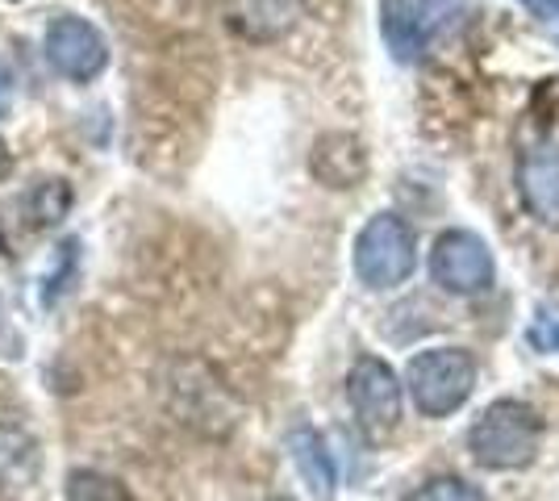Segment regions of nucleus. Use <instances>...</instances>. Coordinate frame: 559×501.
<instances>
[{"label":"nucleus","instance_id":"obj_1","mask_svg":"<svg viewBox=\"0 0 559 501\" xmlns=\"http://www.w3.org/2000/svg\"><path fill=\"white\" fill-rule=\"evenodd\" d=\"M543 418L522 397H497L467 427V455L485 473H526L543 452Z\"/></svg>","mask_w":559,"mask_h":501},{"label":"nucleus","instance_id":"obj_2","mask_svg":"<svg viewBox=\"0 0 559 501\" xmlns=\"http://www.w3.org/2000/svg\"><path fill=\"white\" fill-rule=\"evenodd\" d=\"M476 356L467 347H426L405 363L401 389L421 418H451L476 393Z\"/></svg>","mask_w":559,"mask_h":501},{"label":"nucleus","instance_id":"obj_3","mask_svg":"<svg viewBox=\"0 0 559 501\" xmlns=\"http://www.w3.org/2000/svg\"><path fill=\"white\" fill-rule=\"evenodd\" d=\"M350 263H355V276L359 285H368L372 293H393L401 288L414 267H418V235L414 226L405 222L393 210H380L364 222V230L355 235V251H350Z\"/></svg>","mask_w":559,"mask_h":501},{"label":"nucleus","instance_id":"obj_4","mask_svg":"<svg viewBox=\"0 0 559 501\" xmlns=\"http://www.w3.org/2000/svg\"><path fill=\"white\" fill-rule=\"evenodd\" d=\"M347 406L359 434L372 448L389 443L401 427V414H405V389H401L393 363H384L380 356L355 359L347 372Z\"/></svg>","mask_w":559,"mask_h":501},{"label":"nucleus","instance_id":"obj_5","mask_svg":"<svg viewBox=\"0 0 559 501\" xmlns=\"http://www.w3.org/2000/svg\"><path fill=\"white\" fill-rule=\"evenodd\" d=\"M430 281L451 297H480L497 285V260L476 230L451 226L430 247Z\"/></svg>","mask_w":559,"mask_h":501},{"label":"nucleus","instance_id":"obj_6","mask_svg":"<svg viewBox=\"0 0 559 501\" xmlns=\"http://www.w3.org/2000/svg\"><path fill=\"white\" fill-rule=\"evenodd\" d=\"M47 59L50 68L71 80V84H93L96 75L109 68V43L88 17L63 13L47 25Z\"/></svg>","mask_w":559,"mask_h":501},{"label":"nucleus","instance_id":"obj_7","mask_svg":"<svg viewBox=\"0 0 559 501\" xmlns=\"http://www.w3.org/2000/svg\"><path fill=\"white\" fill-rule=\"evenodd\" d=\"M513 189L526 217L543 230H559V146H535L522 151L518 171H513Z\"/></svg>","mask_w":559,"mask_h":501},{"label":"nucleus","instance_id":"obj_8","mask_svg":"<svg viewBox=\"0 0 559 501\" xmlns=\"http://www.w3.org/2000/svg\"><path fill=\"white\" fill-rule=\"evenodd\" d=\"M309 171L326 189H355L368 176V151L355 134H322L309 151Z\"/></svg>","mask_w":559,"mask_h":501},{"label":"nucleus","instance_id":"obj_9","mask_svg":"<svg viewBox=\"0 0 559 501\" xmlns=\"http://www.w3.org/2000/svg\"><path fill=\"white\" fill-rule=\"evenodd\" d=\"M230 29L247 43H280L301 22V0H230Z\"/></svg>","mask_w":559,"mask_h":501},{"label":"nucleus","instance_id":"obj_10","mask_svg":"<svg viewBox=\"0 0 559 501\" xmlns=\"http://www.w3.org/2000/svg\"><path fill=\"white\" fill-rule=\"evenodd\" d=\"M288 455H293V468L301 473L305 489L318 501H330L334 489H338V464H334V452L322 439V430L313 427H297L288 430Z\"/></svg>","mask_w":559,"mask_h":501},{"label":"nucleus","instance_id":"obj_11","mask_svg":"<svg viewBox=\"0 0 559 501\" xmlns=\"http://www.w3.org/2000/svg\"><path fill=\"white\" fill-rule=\"evenodd\" d=\"M71 210V184L63 180H43L38 189L22 192L17 201H13V214L17 217V235L29 239V235H43L50 226H59Z\"/></svg>","mask_w":559,"mask_h":501},{"label":"nucleus","instance_id":"obj_12","mask_svg":"<svg viewBox=\"0 0 559 501\" xmlns=\"http://www.w3.org/2000/svg\"><path fill=\"white\" fill-rule=\"evenodd\" d=\"M380 29L401 63L418 59L426 47V17L414 0H380Z\"/></svg>","mask_w":559,"mask_h":501},{"label":"nucleus","instance_id":"obj_13","mask_svg":"<svg viewBox=\"0 0 559 501\" xmlns=\"http://www.w3.org/2000/svg\"><path fill=\"white\" fill-rule=\"evenodd\" d=\"M68 501H134V493L126 489V480L96 473V468H75L68 477Z\"/></svg>","mask_w":559,"mask_h":501},{"label":"nucleus","instance_id":"obj_14","mask_svg":"<svg viewBox=\"0 0 559 501\" xmlns=\"http://www.w3.org/2000/svg\"><path fill=\"white\" fill-rule=\"evenodd\" d=\"M38 468V448L22 430H0V480H25Z\"/></svg>","mask_w":559,"mask_h":501},{"label":"nucleus","instance_id":"obj_15","mask_svg":"<svg viewBox=\"0 0 559 501\" xmlns=\"http://www.w3.org/2000/svg\"><path fill=\"white\" fill-rule=\"evenodd\" d=\"M405 501H489L480 485H472L467 477H455V473H443V477L421 480L418 489Z\"/></svg>","mask_w":559,"mask_h":501},{"label":"nucleus","instance_id":"obj_16","mask_svg":"<svg viewBox=\"0 0 559 501\" xmlns=\"http://www.w3.org/2000/svg\"><path fill=\"white\" fill-rule=\"evenodd\" d=\"M526 338L543 356H559V318H538L535 326L526 331Z\"/></svg>","mask_w":559,"mask_h":501},{"label":"nucleus","instance_id":"obj_17","mask_svg":"<svg viewBox=\"0 0 559 501\" xmlns=\"http://www.w3.org/2000/svg\"><path fill=\"white\" fill-rule=\"evenodd\" d=\"M75 251H80V242H75V239L63 242V247L55 251V272H50L47 281H43V285H47V301H55V293L63 288V276H68L71 263H75Z\"/></svg>","mask_w":559,"mask_h":501},{"label":"nucleus","instance_id":"obj_18","mask_svg":"<svg viewBox=\"0 0 559 501\" xmlns=\"http://www.w3.org/2000/svg\"><path fill=\"white\" fill-rule=\"evenodd\" d=\"M522 4H526V9L535 13L538 22L547 25V29H551V34L559 38V0H522Z\"/></svg>","mask_w":559,"mask_h":501},{"label":"nucleus","instance_id":"obj_19","mask_svg":"<svg viewBox=\"0 0 559 501\" xmlns=\"http://www.w3.org/2000/svg\"><path fill=\"white\" fill-rule=\"evenodd\" d=\"M13 93H17V84H13V68L0 59V118L13 109Z\"/></svg>","mask_w":559,"mask_h":501},{"label":"nucleus","instance_id":"obj_20","mask_svg":"<svg viewBox=\"0 0 559 501\" xmlns=\"http://www.w3.org/2000/svg\"><path fill=\"white\" fill-rule=\"evenodd\" d=\"M9 171H13V155H9V146L0 143V180H9Z\"/></svg>","mask_w":559,"mask_h":501}]
</instances>
